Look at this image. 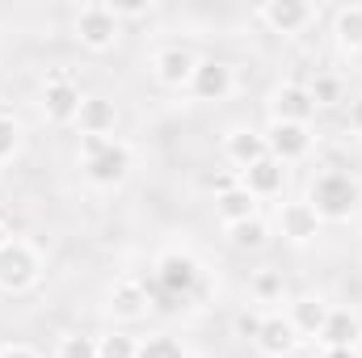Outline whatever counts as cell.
Segmentation results:
<instances>
[{
  "label": "cell",
  "mask_w": 362,
  "mask_h": 358,
  "mask_svg": "<svg viewBox=\"0 0 362 358\" xmlns=\"http://www.w3.org/2000/svg\"><path fill=\"white\" fill-rule=\"evenodd\" d=\"M358 358H362V342H358Z\"/></svg>",
  "instance_id": "e575fe53"
},
{
  "label": "cell",
  "mask_w": 362,
  "mask_h": 358,
  "mask_svg": "<svg viewBox=\"0 0 362 358\" xmlns=\"http://www.w3.org/2000/svg\"><path fill=\"white\" fill-rule=\"evenodd\" d=\"M308 93H312L316 110H320V105H337V101H346V85H341V76H333V72H320V76L308 85Z\"/></svg>",
  "instance_id": "cb8c5ba5"
},
{
  "label": "cell",
  "mask_w": 362,
  "mask_h": 358,
  "mask_svg": "<svg viewBox=\"0 0 362 358\" xmlns=\"http://www.w3.org/2000/svg\"><path fill=\"white\" fill-rule=\"evenodd\" d=\"M312 144H316L312 127H299V122H270V131H266V148H270V156L278 165H299V161H308Z\"/></svg>",
  "instance_id": "ba28073f"
},
{
  "label": "cell",
  "mask_w": 362,
  "mask_h": 358,
  "mask_svg": "<svg viewBox=\"0 0 362 358\" xmlns=\"http://www.w3.org/2000/svg\"><path fill=\"white\" fill-rule=\"evenodd\" d=\"M240 185L253 194V198H274V194H282V185H286V165H278L274 156H262L257 165H249L245 173H236Z\"/></svg>",
  "instance_id": "e0dca14e"
},
{
  "label": "cell",
  "mask_w": 362,
  "mask_h": 358,
  "mask_svg": "<svg viewBox=\"0 0 362 358\" xmlns=\"http://www.w3.org/2000/svg\"><path fill=\"white\" fill-rule=\"evenodd\" d=\"M198 68V55L181 42H165L156 55H152V76L165 85V89H189V76Z\"/></svg>",
  "instance_id": "30bf717a"
},
{
  "label": "cell",
  "mask_w": 362,
  "mask_h": 358,
  "mask_svg": "<svg viewBox=\"0 0 362 358\" xmlns=\"http://www.w3.org/2000/svg\"><path fill=\"white\" fill-rule=\"evenodd\" d=\"M223 156L232 165V173H245L249 165H257L262 156H270L266 148V131H253V127H232L223 135Z\"/></svg>",
  "instance_id": "7c38bea8"
},
{
  "label": "cell",
  "mask_w": 362,
  "mask_h": 358,
  "mask_svg": "<svg viewBox=\"0 0 362 358\" xmlns=\"http://www.w3.org/2000/svg\"><path fill=\"white\" fill-rule=\"evenodd\" d=\"M320 358H358V346L354 350H325Z\"/></svg>",
  "instance_id": "d6a6232c"
},
{
  "label": "cell",
  "mask_w": 362,
  "mask_h": 358,
  "mask_svg": "<svg viewBox=\"0 0 362 358\" xmlns=\"http://www.w3.org/2000/svg\"><path fill=\"white\" fill-rule=\"evenodd\" d=\"M320 215L308 198H295V202H278V232L291 241V245H308L320 236Z\"/></svg>",
  "instance_id": "8fae6325"
},
{
  "label": "cell",
  "mask_w": 362,
  "mask_h": 358,
  "mask_svg": "<svg viewBox=\"0 0 362 358\" xmlns=\"http://www.w3.org/2000/svg\"><path fill=\"white\" fill-rule=\"evenodd\" d=\"M198 282H202V266H198L194 253H185V249H165V253L156 258V287H160L165 295L185 299V295L198 291Z\"/></svg>",
  "instance_id": "277c9868"
},
{
  "label": "cell",
  "mask_w": 362,
  "mask_h": 358,
  "mask_svg": "<svg viewBox=\"0 0 362 358\" xmlns=\"http://www.w3.org/2000/svg\"><path fill=\"white\" fill-rule=\"evenodd\" d=\"M308 202L316 207V215H320L325 224H337V219H350V215L358 211L362 185L350 178V173H337V169H329V173H320V178L312 181V190H308Z\"/></svg>",
  "instance_id": "7a4b0ae2"
},
{
  "label": "cell",
  "mask_w": 362,
  "mask_h": 358,
  "mask_svg": "<svg viewBox=\"0 0 362 358\" xmlns=\"http://www.w3.org/2000/svg\"><path fill=\"white\" fill-rule=\"evenodd\" d=\"M131 165H135V156L122 139H114V135L110 139H81V173L97 190L122 185L131 178Z\"/></svg>",
  "instance_id": "6da1fadb"
},
{
  "label": "cell",
  "mask_w": 362,
  "mask_h": 358,
  "mask_svg": "<svg viewBox=\"0 0 362 358\" xmlns=\"http://www.w3.org/2000/svg\"><path fill=\"white\" fill-rule=\"evenodd\" d=\"M135 358H189V354H185V346H181L177 337H169V333H156V337L139 342V354H135Z\"/></svg>",
  "instance_id": "484cf974"
},
{
  "label": "cell",
  "mask_w": 362,
  "mask_h": 358,
  "mask_svg": "<svg viewBox=\"0 0 362 358\" xmlns=\"http://www.w3.org/2000/svg\"><path fill=\"white\" fill-rule=\"evenodd\" d=\"M21 152V122L13 114H0V165Z\"/></svg>",
  "instance_id": "83f0119b"
},
{
  "label": "cell",
  "mask_w": 362,
  "mask_h": 358,
  "mask_svg": "<svg viewBox=\"0 0 362 358\" xmlns=\"http://www.w3.org/2000/svg\"><path fill=\"white\" fill-rule=\"evenodd\" d=\"M253 215H257V198H253L245 185H232V190L215 194V219H219L223 228H236V224H245V219H253Z\"/></svg>",
  "instance_id": "ffe728a7"
},
{
  "label": "cell",
  "mask_w": 362,
  "mask_h": 358,
  "mask_svg": "<svg viewBox=\"0 0 362 358\" xmlns=\"http://www.w3.org/2000/svg\"><path fill=\"white\" fill-rule=\"evenodd\" d=\"M228 232V245L232 249H262L266 241H270V224L262 219V215H253V219H245V224H236V228H223Z\"/></svg>",
  "instance_id": "7402d4cb"
},
{
  "label": "cell",
  "mask_w": 362,
  "mask_h": 358,
  "mask_svg": "<svg viewBox=\"0 0 362 358\" xmlns=\"http://www.w3.org/2000/svg\"><path fill=\"white\" fill-rule=\"evenodd\" d=\"M114 316H122V321H139L144 312H148V287L139 282V278H118L114 287H110V304H105Z\"/></svg>",
  "instance_id": "d6986e66"
},
{
  "label": "cell",
  "mask_w": 362,
  "mask_h": 358,
  "mask_svg": "<svg viewBox=\"0 0 362 358\" xmlns=\"http://www.w3.org/2000/svg\"><path fill=\"white\" fill-rule=\"evenodd\" d=\"M38 274H42V258H38L34 245L8 241V245L0 249V291L21 295V291H30V287L38 282Z\"/></svg>",
  "instance_id": "3957f363"
},
{
  "label": "cell",
  "mask_w": 362,
  "mask_h": 358,
  "mask_svg": "<svg viewBox=\"0 0 362 358\" xmlns=\"http://www.w3.org/2000/svg\"><path fill=\"white\" fill-rule=\"evenodd\" d=\"M55 358H97V337H89V333H64L59 346H55Z\"/></svg>",
  "instance_id": "4316f807"
},
{
  "label": "cell",
  "mask_w": 362,
  "mask_h": 358,
  "mask_svg": "<svg viewBox=\"0 0 362 358\" xmlns=\"http://www.w3.org/2000/svg\"><path fill=\"white\" fill-rule=\"evenodd\" d=\"M286 321H291V329L299 333V342H303V337H320V329H325V321H329V304H325L320 295H299V299L286 308Z\"/></svg>",
  "instance_id": "ac0fdd59"
},
{
  "label": "cell",
  "mask_w": 362,
  "mask_h": 358,
  "mask_svg": "<svg viewBox=\"0 0 362 358\" xmlns=\"http://www.w3.org/2000/svg\"><path fill=\"white\" fill-rule=\"evenodd\" d=\"M81 101H85L81 85H76L68 72H55V76L42 85V118L55 122V127H68V122H76Z\"/></svg>",
  "instance_id": "8992f818"
},
{
  "label": "cell",
  "mask_w": 362,
  "mask_h": 358,
  "mask_svg": "<svg viewBox=\"0 0 362 358\" xmlns=\"http://www.w3.org/2000/svg\"><path fill=\"white\" fill-rule=\"evenodd\" d=\"M236 89V72L223 59H198L194 76H189V97L194 101H228Z\"/></svg>",
  "instance_id": "9c48e42d"
},
{
  "label": "cell",
  "mask_w": 362,
  "mask_h": 358,
  "mask_svg": "<svg viewBox=\"0 0 362 358\" xmlns=\"http://www.w3.org/2000/svg\"><path fill=\"white\" fill-rule=\"evenodd\" d=\"M333 38L346 55H362V4H346L333 17Z\"/></svg>",
  "instance_id": "44dd1931"
},
{
  "label": "cell",
  "mask_w": 362,
  "mask_h": 358,
  "mask_svg": "<svg viewBox=\"0 0 362 358\" xmlns=\"http://www.w3.org/2000/svg\"><path fill=\"white\" fill-rule=\"evenodd\" d=\"M139 354V342L131 333H105L97 337V358H135Z\"/></svg>",
  "instance_id": "d4e9b609"
},
{
  "label": "cell",
  "mask_w": 362,
  "mask_h": 358,
  "mask_svg": "<svg viewBox=\"0 0 362 358\" xmlns=\"http://www.w3.org/2000/svg\"><path fill=\"white\" fill-rule=\"evenodd\" d=\"M257 350L266 358H291L299 346V333L291 329V321L282 312H262V329H257Z\"/></svg>",
  "instance_id": "9a60e30c"
},
{
  "label": "cell",
  "mask_w": 362,
  "mask_h": 358,
  "mask_svg": "<svg viewBox=\"0 0 362 358\" xmlns=\"http://www.w3.org/2000/svg\"><path fill=\"white\" fill-rule=\"evenodd\" d=\"M110 8H114L118 21H122V17H144V13H152V4H144V0H139V4H110Z\"/></svg>",
  "instance_id": "4dcf8cb0"
},
{
  "label": "cell",
  "mask_w": 362,
  "mask_h": 358,
  "mask_svg": "<svg viewBox=\"0 0 362 358\" xmlns=\"http://www.w3.org/2000/svg\"><path fill=\"white\" fill-rule=\"evenodd\" d=\"M325 350H354L362 342V321L350 312V308H329V321L316 337Z\"/></svg>",
  "instance_id": "2e32d148"
},
{
  "label": "cell",
  "mask_w": 362,
  "mask_h": 358,
  "mask_svg": "<svg viewBox=\"0 0 362 358\" xmlns=\"http://www.w3.org/2000/svg\"><path fill=\"white\" fill-rule=\"evenodd\" d=\"M8 241H13V232H8V224H4V219H0V249H4V245H8Z\"/></svg>",
  "instance_id": "836d02e7"
},
{
  "label": "cell",
  "mask_w": 362,
  "mask_h": 358,
  "mask_svg": "<svg viewBox=\"0 0 362 358\" xmlns=\"http://www.w3.org/2000/svg\"><path fill=\"white\" fill-rule=\"evenodd\" d=\"M257 17H262V25H266L270 34L295 38V34H303V30L316 21V4H308V0H266V4L257 8Z\"/></svg>",
  "instance_id": "52a82bcc"
},
{
  "label": "cell",
  "mask_w": 362,
  "mask_h": 358,
  "mask_svg": "<svg viewBox=\"0 0 362 358\" xmlns=\"http://www.w3.org/2000/svg\"><path fill=\"white\" fill-rule=\"evenodd\" d=\"M0 358H42V354L25 342H8V346H0Z\"/></svg>",
  "instance_id": "f546056e"
},
{
  "label": "cell",
  "mask_w": 362,
  "mask_h": 358,
  "mask_svg": "<svg viewBox=\"0 0 362 358\" xmlns=\"http://www.w3.org/2000/svg\"><path fill=\"white\" fill-rule=\"evenodd\" d=\"M270 110H274V122H299V127H312V118H316V101H312L308 85H295V81L274 89Z\"/></svg>",
  "instance_id": "5bb4252c"
},
{
  "label": "cell",
  "mask_w": 362,
  "mask_h": 358,
  "mask_svg": "<svg viewBox=\"0 0 362 358\" xmlns=\"http://www.w3.org/2000/svg\"><path fill=\"white\" fill-rule=\"evenodd\" d=\"M346 122H350V131L362 139V97H354V101H350V114H346Z\"/></svg>",
  "instance_id": "1f68e13d"
},
{
  "label": "cell",
  "mask_w": 362,
  "mask_h": 358,
  "mask_svg": "<svg viewBox=\"0 0 362 358\" xmlns=\"http://www.w3.org/2000/svg\"><path fill=\"white\" fill-rule=\"evenodd\" d=\"M249 291H253V299H257V304H278V299H282V291H286L282 270H257V274L249 278Z\"/></svg>",
  "instance_id": "603a6c76"
},
{
  "label": "cell",
  "mask_w": 362,
  "mask_h": 358,
  "mask_svg": "<svg viewBox=\"0 0 362 358\" xmlns=\"http://www.w3.org/2000/svg\"><path fill=\"white\" fill-rule=\"evenodd\" d=\"M257 329H262V312H240L236 316V337L257 342Z\"/></svg>",
  "instance_id": "f1b7e54d"
},
{
  "label": "cell",
  "mask_w": 362,
  "mask_h": 358,
  "mask_svg": "<svg viewBox=\"0 0 362 358\" xmlns=\"http://www.w3.org/2000/svg\"><path fill=\"white\" fill-rule=\"evenodd\" d=\"M76 127H81V139H110L118 131V105L101 93H85L81 101V114H76Z\"/></svg>",
  "instance_id": "4fadbf2b"
},
{
  "label": "cell",
  "mask_w": 362,
  "mask_h": 358,
  "mask_svg": "<svg viewBox=\"0 0 362 358\" xmlns=\"http://www.w3.org/2000/svg\"><path fill=\"white\" fill-rule=\"evenodd\" d=\"M118 34H122V21L114 17L110 4L93 0V4H85V8L76 13V42H81L85 51H93V55L110 51V47L118 42Z\"/></svg>",
  "instance_id": "5b68a950"
}]
</instances>
